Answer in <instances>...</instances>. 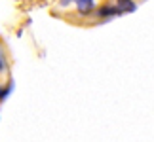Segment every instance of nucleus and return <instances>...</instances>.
<instances>
[{
    "label": "nucleus",
    "mask_w": 154,
    "mask_h": 142,
    "mask_svg": "<svg viewBox=\"0 0 154 142\" xmlns=\"http://www.w3.org/2000/svg\"><path fill=\"white\" fill-rule=\"evenodd\" d=\"M0 72H6V59H4L2 49H0Z\"/></svg>",
    "instance_id": "nucleus-5"
},
{
    "label": "nucleus",
    "mask_w": 154,
    "mask_h": 142,
    "mask_svg": "<svg viewBox=\"0 0 154 142\" xmlns=\"http://www.w3.org/2000/svg\"><path fill=\"white\" fill-rule=\"evenodd\" d=\"M114 6L118 8L120 13H131V11L137 10V4H135L133 0H116Z\"/></svg>",
    "instance_id": "nucleus-3"
},
{
    "label": "nucleus",
    "mask_w": 154,
    "mask_h": 142,
    "mask_svg": "<svg viewBox=\"0 0 154 142\" xmlns=\"http://www.w3.org/2000/svg\"><path fill=\"white\" fill-rule=\"evenodd\" d=\"M95 15H97V17H101V19H106V17L120 15V11H118V8H116L114 4H105V6H101V8H97Z\"/></svg>",
    "instance_id": "nucleus-1"
},
{
    "label": "nucleus",
    "mask_w": 154,
    "mask_h": 142,
    "mask_svg": "<svg viewBox=\"0 0 154 142\" xmlns=\"http://www.w3.org/2000/svg\"><path fill=\"white\" fill-rule=\"evenodd\" d=\"M76 0H59V6L61 8H67V6H70V4H74Z\"/></svg>",
    "instance_id": "nucleus-6"
},
{
    "label": "nucleus",
    "mask_w": 154,
    "mask_h": 142,
    "mask_svg": "<svg viewBox=\"0 0 154 142\" xmlns=\"http://www.w3.org/2000/svg\"><path fill=\"white\" fill-rule=\"evenodd\" d=\"M74 4H76L78 13H82V15H88L95 10V2H93V0H76Z\"/></svg>",
    "instance_id": "nucleus-2"
},
{
    "label": "nucleus",
    "mask_w": 154,
    "mask_h": 142,
    "mask_svg": "<svg viewBox=\"0 0 154 142\" xmlns=\"http://www.w3.org/2000/svg\"><path fill=\"white\" fill-rule=\"evenodd\" d=\"M11 89H14V81H10L8 85H0V102H4V100L8 99Z\"/></svg>",
    "instance_id": "nucleus-4"
}]
</instances>
